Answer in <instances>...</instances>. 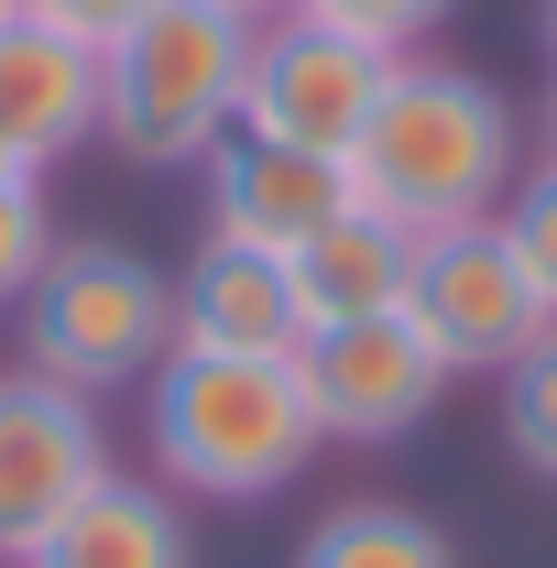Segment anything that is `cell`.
<instances>
[{
	"label": "cell",
	"instance_id": "cell-20",
	"mask_svg": "<svg viewBox=\"0 0 557 568\" xmlns=\"http://www.w3.org/2000/svg\"><path fill=\"white\" fill-rule=\"evenodd\" d=\"M230 11H252V22H274V11H295V0H230Z\"/></svg>",
	"mask_w": 557,
	"mask_h": 568
},
{
	"label": "cell",
	"instance_id": "cell-12",
	"mask_svg": "<svg viewBox=\"0 0 557 568\" xmlns=\"http://www.w3.org/2000/svg\"><path fill=\"white\" fill-rule=\"evenodd\" d=\"M284 274H295V317L306 328L394 317L405 284H416V230H394V219H372V209H340L306 252H284Z\"/></svg>",
	"mask_w": 557,
	"mask_h": 568
},
{
	"label": "cell",
	"instance_id": "cell-22",
	"mask_svg": "<svg viewBox=\"0 0 557 568\" xmlns=\"http://www.w3.org/2000/svg\"><path fill=\"white\" fill-rule=\"evenodd\" d=\"M536 22H547V55H557V0H536Z\"/></svg>",
	"mask_w": 557,
	"mask_h": 568
},
{
	"label": "cell",
	"instance_id": "cell-17",
	"mask_svg": "<svg viewBox=\"0 0 557 568\" xmlns=\"http://www.w3.org/2000/svg\"><path fill=\"white\" fill-rule=\"evenodd\" d=\"M503 241H514V263L536 274V295H547V317H557V164L514 175V197H503Z\"/></svg>",
	"mask_w": 557,
	"mask_h": 568
},
{
	"label": "cell",
	"instance_id": "cell-7",
	"mask_svg": "<svg viewBox=\"0 0 557 568\" xmlns=\"http://www.w3.org/2000/svg\"><path fill=\"white\" fill-rule=\"evenodd\" d=\"M121 459H110V426L99 405L55 383V372H0V558L22 568L77 503L99 493Z\"/></svg>",
	"mask_w": 557,
	"mask_h": 568
},
{
	"label": "cell",
	"instance_id": "cell-1",
	"mask_svg": "<svg viewBox=\"0 0 557 568\" xmlns=\"http://www.w3.org/2000/svg\"><path fill=\"white\" fill-rule=\"evenodd\" d=\"M503 197H514V99L470 67L405 55L372 132L350 142V209L426 241L459 219H503Z\"/></svg>",
	"mask_w": 557,
	"mask_h": 568
},
{
	"label": "cell",
	"instance_id": "cell-10",
	"mask_svg": "<svg viewBox=\"0 0 557 568\" xmlns=\"http://www.w3.org/2000/svg\"><path fill=\"white\" fill-rule=\"evenodd\" d=\"M77 142H99V44L11 11L0 22V164L44 175V164H67Z\"/></svg>",
	"mask_w": 557,
	"mask_h": 568
},
{
	"label": "cell",
	"instance_id": "cell-18",
	"mask_svg": "<svg viewBox=\"0 0 557 568\" xmlns=\"http://www.w3.org/2000/svg\"><path fill=\"white\" fill-rule=\"evenodd\" d=\"M295 11H317V22H340L361 44H383V55H416L426 33L459 11V0H295Z\"/></svg>",
	"mask_w": 557,
	"mask_h": 568
},
{
	"label": "cell",
	"instance_id": "cell-15",
	"mask_svg": "<svg viewBox=\"0 0 557 568\" xmlns=\"http://www.w3.org/2000/svg\"><path fill=\"white\" fill-rule=\"evenodd\" d=\"M503 448H514L525 470H547V481H557V328L503 372Z\"/></svg>",
	"mask_w": 557,
	"mask_h": 568
},
{
	"label": "cell",
	"instance_id": "cell-8",
	"mask_svg": "<svg viewBox=\"0 0 557 568\" xmlns=\"http://www.w3.org/2000/svg\"><path fill=\"white\" fill-rule=\"evenodd\" d=\"M295 372H306L317 437H350V448H383V437L426 426V416H437V394L459 383L405 306H394V317H350V328H306Z\"/></svg>",
	"mask_w": 557,
	"mask_h": 568
},
{
	"label": "cell",
	"instance_id": "cell-21",
	"mask_svg": "<svg viewBox=\"0 0 557 568\" xmlns=\"http://www.w3.org/2000/svg\"><path fill=\"white\" fill-rule=\"evenodd\" d=\"M547 164H557V77H547Z\"/></svg>",
	"mask_w": 557,
	"mask_h": 568
},
{
	"label": "cell",
	"instance_id": "cell-3",
	"mask_svg": "<svg viewBox=\"0 0 557 568\" xmlns=\"http://www.w3.org/2000/svg\"><path fill=\"white\" fill-rule=\"evenodd\" d=\"M241 77H252V11L153 0L132 33L99 44V142L142 175L209 164V142L241 121Z\"/></svg>",
	"mask_w": 557,
	"mask_h": 568
},
{
	"label": "cell",
	"instance_id": "cell-23",
	"mask_svg": "<svg viewBox=\"0 0 557 568\" xmlns=\"http://www.w3.org/2000/svg\"><path fill=\"white\" fill-rule=\"evenodd\" d=\"M11 11H22V0H0V22H11Z\"/></svg>",
	"mask_w": 557,
	"mask_h": 568
},
{
	"label": "cell",
	"instance_id": "cell-14",
	"mask_svg": "<svg viewBox=\"0 0 557 568\" xmlns=\"http://www.w3.org/2000/svg\"><path fill=\"white\" fill-rule=\"evenodd\" d=\"M295 568H459L448 547V525L416 514V503H340V514H317L306 536H295Z\"/></svg>",
	"mask_w": 557,
	"mask_h": 568
},
{
	"label": "cell",
	"instance_id": "cell-5",
	"mask_svg": "<svg viewBox=\"0 0 557 568\" xmlns=\"http://www.w3.org/2000/svg\"><path fill=\"white\" fill-rule=\"evenodd\" d=\"M394 67H405V55L361 44V33L317 22V11H274V22H252L241 132H274V142H306V153L350 164V142L372 132V110H383Z\"/></svg>",
	"mask_w": 557,
	"mask_h": 568
},
{
	"label": "cell",
	"instance_id": "cell-9",
	"mask_svg": "<svg viewBox=\"0 0 557 568\" xmlns=\"http://www.w3.org/2000/svg\"><path fill=\"white\" fill-rule=\"evenodd\" d=\"M198 175H209V241H241V252H306L350 209V164L274 132H241V121L209 142Z\"/></svg>",
	"mask_w": 557,
	"mask_h": 568
},
{
	"label": "cell",
	"instance_id": "cell-19",
	"mask_svg": "<svg viewBox=\"0 0 557 568\" xmlns=\"http://www.w3.org/2000/svg\"><path fill=\"white\" fill-rule=\"evenodd\" d=\"M33 22H55V33H77V44H110V33H132L153 0H22Z\"/></svg>",
	"mask_w": 557,
	"mask_h": 568
},
{
	"label": "cell",
	"instance_id": "cell-13",
	"mask_svg": "<svg viewBox=\"0 0 557 568\" xmlns=\"http://www.w3.org/2000/svg\"><path fill=\"white\" fill-rule=\"evenodd\" d=\"M22 568H198V547H186L175 493H153V481H132V470H110V481L77 503V514Z\"/></svg>",
	"mask_w": 557,
	"mask_h": 568
},
{
	"label": "cell",
	"instance_id": "cell-24",
	"mask_svg": "<svg viewBox=\"0 0 557 568\" xmlns=\"http://www.w3.org/2000/svg\"><path fill=\"white\" fill-rule=\"evenodd\" d=\"M0 175H11V164H0Z\"/></svg>",
	"mask_w": 557,
	"mask_h": 568
},
{
	"label": "cell",
	"instance_id": "cell-2",
	"mask_svg": "<svg viewBox=\"0 0 557 568\" xmlns=\"http://www.w3.org/2000/svg\"><path fill=\"white\" fill-rule=\"evenodd\" d=\"M142 437H153V470H164L175 493L263 503V493H284V481L317 459V405H306L295 351L284 361L164 351L153 394H142Z\"/></svg>",
	"mask_w": 557,
	"mask_h": 568
},
{
	"label": "cell",
	"instance_id": "cell-11",
	"mask_svg": "<svg viewBox=\"0 0 557 568\" xmlns=\"http://www.w3.org/2000/svg\"><path fill=\"white\" fill-rule=\"evenodd\" d=\"M175 351H252V361L306 351V317H295V274H284V252L198 241V263L175 274Z\"/></svg>",
	"mask_w": 557,
	"mask_h": 568
},
{
	"label": "cell",
	"instance_id": "cell-4",
	"mask_svg": "<svg viewBox=\"0 0 557 568\" xmlns=\"http://www.w3.org/2000/svg\"><path fill=\"white\" fill-rule=\"evenodd\" d=\"M164 351H175V274H153L132 241H55V263L22 295V372L110 394L153 383Z\"/></svg>",
	"mask_w": 557,
	"mask_h": 568
},
{
	"label": "cell",
	"instance_id": "cell-16",
	"mask_svg": "<svg viewBox=\"0 0 557 568\" xmlns=\"http://www.w3.org/2000/svg\"><path fill=\"white\" fill-rule=\"evenodd\" d=\"M44 263H55V209H44V175H0V306H22Z\"/></svg>",
	"mask_w": 557,
	"mask_h": 568
},
{
	"label": "cell",
	"instance_id": "cell-6",
	"mask_svg": "<svg viewBox=\"0 0 557 568\" xmlns=\"http://www.w3.org/2000/svg\"><path fill=\"white\" fill-rule=\"evenodd\" d=\"M405 317H416L448 372H514V361L547 339V295L514 263L503 219H459V230H426L416 241V284H405Z\"/></svg>",
	"mask_w": 557,
	"mask_h": 568
}]
</instances>
